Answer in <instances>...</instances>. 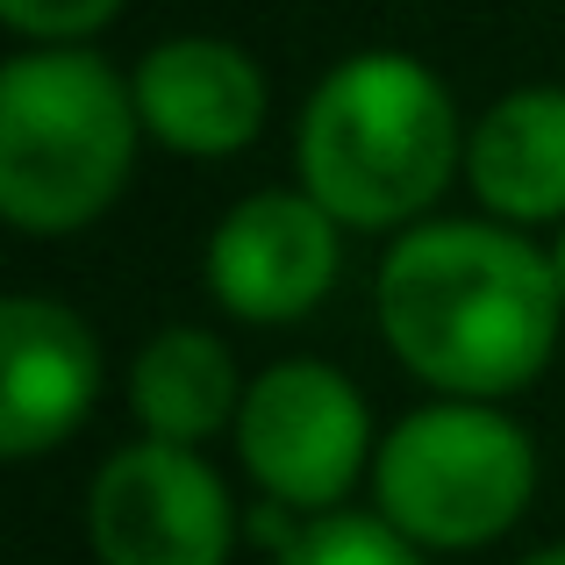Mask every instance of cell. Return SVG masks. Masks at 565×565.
Wrapping results in <instances>:
<instances>
[{
	"instance_id": "obj_1",
	"label": "cell",
	"mask_w": 565,
	"mask_h": 565,
	"mask_svg": "<svg viewBox=\"0 0 565 565\" xmlns=\"http://www.w3.org/2000/svg\"><path fill=\"white\" fill-rule=\"evenodd\" d=\"M373 322L429 401H515L552 373L565 301L537 236L487 215H429L386 244Z\"/></svg>"
},
{
	"instance_id": "obj_2",
	"label": "cell",
	"mask_w": 565,
	"mask_h": 565,
	"mask_svg": "<svg viewBox=\"0 0 565 565\" xmlns=\"http://www.w3.org/2000/svg\"><path fill=\"white\" fill-rule=\"evenodd\" d=\"M466 129L451 86L415 51H359L301 100L294 172L344 230L394 244L466 180Z\"/></svg>"
},
{
	"instance_id": "obj_3",
	"label": "cell",
	"mask_w": 565,
	"mask_h": 565,
	"mask_svg": "<svg viewBox=\"0 0 565 565\" xmlns=\"http://www.w3.org/2000/svg\"><path fill=\"white\" fill-rule=\"evenodd\" d=\"M129 72L94 43L0 65V215L22 236H79L122 201L143 151Z\"/></svg>"
},
{
	"instance_id": "obj_4",
	"label": "cell",
	"mask_w": 565,
	"mask_h": 565,
	"mask_svg": "<svg viewBox=\"0 0 565 565\" xmlns=\"http://www.w3.org/2000/svg\"><path fill=\"white\" fill-rule=\"evenodd\" d=\"M373 509L408 544L487 552L537 501V437L501 401H423L380 429Z\"/></svg>"
},
{
	"instance_id": "obj_5",
	"label": "cell",
	"mask_w": 565,
	"mask_h": 565,
	"mask_svg": "<svg viewBox=\"0 0 565 565\" xmlns=\"http://www.w3.org/2000/svg\"><path fill=\"white\" fill-rule=\"evenodd\" d=\"M236 466L258 487V501H279L301 523L351 509L359 480H373L380 429L359 380L330 359H279L250 380L244 415L230 429Z\"/></svg>"
},
{
	"instance_id": "obj_6",
	"label": "cell",
	"mask_w": 565,
	"mask_h": 565,
	"mask_svg": "<svg viewBox=\"0 0 565 565\" xmlns=\"http://www.w3.org/2000/svg\"><path fill=\"white\" fill-rule=\"evenodd\" d=\"M244 509L207 451L137 437L86 480V552L94 565H230Z\"/></svg>"
},
{
	"instance_id": "obj_7",
	"label": "cell",
	"mask_w": 565,
	"mask_h": 565,
	"mask_svg": "<svg viewBox=\"0 0 565 565\" xmlns=\"http://www.w3.org/2000/svg\"><path fill=\"white\" fill-rule=\"evenodd\" d=\"M344 222L308 186H258L207 230L201 287L230 322L250 330H287L308 322L337 294L344 273Z\"/></svg>"
},
{
	"instance_id": "obj_8",
	"label": "cell",
	"mask_w": 565,
	"mask_h": 565,
	"mask_svg": "<svg viewBox=\"0 0 565 565\" xmlns=\"http://www.w3.org/2000/svg\"><path fill=\"white\" fill-rule=\"evenodd\" d=\"M100 380H108V359L79 308L51 294L0 301V458L29 466L72 444L100 401Z\"/></svg>"
},
{
	"instance_id": "obj_9",
	"label": "cell",
	"mask_w": 565,
	"mask_h": 565,
	"mask_svg": "<svg viewBox=\"0 0 565 565\" xmlns=\"http://www.w3.org/2000/svg\"><path fill=\"white\" fill-rule=\"evenodd\" d=\"M129 86H137L143 137L172 158H236L265 137V115H273V86H265L258 57L230 36L151 43Z\"/></svg>"
},
{
	"instance_id": "obj_10",
	"label": "cell",
	"mask_w": 565,
	"mask_h": 565,
	"mask_svg": "<svg viewBox=\"0 0 565 565\" xmlns=\"http://www.w3.org/2000/svg\"><path fill=\"white\" fill-rule=\"evenodd\" d=\"M466 186L487 222L565 230V86H515L472 115Z\"/></svg>"
},
{
	"instance_id": "obj_11",
	"label": "cell",
	"mask_w": 565,
	"mask_h": 565,
	"mask_svg": "<svg viewBox=\"0 0 565 565\" xmlns=\"http://www.w3.org/2000/svg\"><path fill=\"white\" fill-rule=\"evenodd\" d=\"M244 394L250 380L236 373V351L201 322H172V330L143 337V351L129 359V415H137V437L158 444L207 451L236 429Z\"/></svg>"
},
{
	"instance_id": "obj_12",
	"label": "cell",
	"mask_w": 565,
	"mask_h": 565,
	"mask_svg": "<svg viewBox=\"0 0 565 565\" xmlns=\"http://www.w3.org/2000/svg\"><path fill=\"white\" fill-rule=\"evenodd\" d=\"M273 565H429V552L401 537L380 509H337V515L301 523V537Z\"/></svg>"
},
{
	"instance_id": "obj_13",
	"label": "cell",
	"mask_w": 565,
	"mask_h": 565,
	"mask_svg": "<svg viewBox=\"0 0 565 565\" xmlns=\"http://www.w3.org/2000/svg\"><path fill=\"white\" fill-rule=\"evenodd\" d=\"M122 14V0H0V22L22 36V51H72L94 43Z\"/></svg>"
},
{
	"instance_id": "obj_14",
	"label": "cell",
	"mask_w": 565,
	"mask_h": 565,
	"mask_svg": "<svg viewBox=\"0 0 565 565\" xmlns=\"http://www.w3.org/2000/svg\"><path fill=\"white\" fill-rule=\"evenodd\" d=\"M544 250H552V279H558V301H565V230L544 236Z\"/></svg>"
},
{
	"instance_id": "obj_15",
	"label": "cell",
	"mask_w": 565,
	"mask_h": 565,
	"mask_svg": "<svg viewBox=\"0 0 565 565\" xmlns=\"http://www.w3.org/2000/svg\"><path fill=\"white\" fill-rule=\"evenodd\" d=\"M515 565H565V544H544V552H530V558H515Z\"/></svg>"
}]
</instances>
